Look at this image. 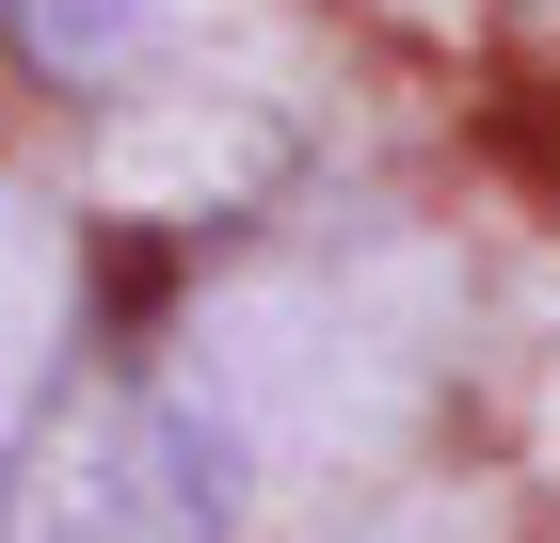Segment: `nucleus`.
Wrapping results in <instances>:
<instances>
[{
    "label": "nucleus",
    "instance_id": "obj_2",
    "mask_svg": "<svg viewBox=\"0 0 560 543\" xmlns=\"http://www.w3.org/2000/svg\"><path fill=\"white\" fill-rule=\"evenodd\" d=\"M176 33H192V0H0V48L48 96H129Z\"/></svg>",
    "mask_w": 560,
    "mask_h": 543
},
{
    "label": "nucleus",
    "instance_id": "obj_1",
    "mask_svg": "<svg viewBox=\"0 0 560 543\" xmlns=\"http://www.w3.org/2000/svg\"><path fill=\"white\" fill-rule=\"evenodd\" d=\"M0 543H241V448L161 383H65L0 463Z\"/></svg>",
    "mask_w": 560,
    "mask_h": 543
}]
</instances>
